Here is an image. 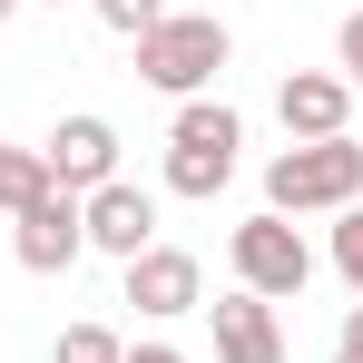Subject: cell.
Instances as JSON below:
<instances>
[{"instance_id": "obj_1", "label": "cell", "mask_w": 363, "mask_h": 363, "mask_svg": "<svg viewBox=\"0 0 363 363\" xmlns=\"http://www.w3.org/2000/svg\"><path fill=\"white\" fill-rule=\"evenodd\" d=\"M363 196V147L354 138H295L265 167V216H344Z\"/></svg>"}, {"instance_id": "obj_2", "label": "cell", "mask_w": 363, "mask_h": 363, "mask_svg": "<svg viewBox=\"0 0 363 363\" xmlns=\"http://www.w3.org/2000/svg\"><path fill=\"white\" fill-rule=\"evenodd\" d=\"M236 147H245V118L226 99H177V128H167V186L177 196H216L236 177Z\"/></svg>"}, {"instance_id": "obj_3", "label": "cell", "mask_w": 363, "mask_h": 363, "mask_svg": "<svg viewBox=\"0 0 363 363\" xmlns=\"http://www.w3.org/2000/svg\"><path fill=\"white\" fill-rule=\"evenodd\" d=\"M216 69H226V20H216V10H167V20L138 40V79L167 89V99H196Z\"/></svg>"}, {"instance_id": "obj_4", "label": "cell", "mask_w": 363, "mask_h": 363, "mask_svg": "<svg viewBox=\"0 0 363 363\" xmlns=\"http://www.w3.org/2000/svg\"><path fill=\"white\" fill-rule=\"evenodd\" d=\"M226 265H236V285H245V295H265V304L304 295V275H314V255H304L295 216H245L236 236H226Z\"/></svg>"}, {"instance_id": "obj_5", "label": "cell", "mask_w": 363, "mask_h": 363, "mask_svg": "<svg viewBox=\"0 0 363 363\" xmlns=\"http://www.w3.org/2000/svg\"><path fill=\"white\" fill-rule=\"evenodd\" d=\"M79 236L99 245V255H147V245H157V196H147V186H128V177H108V186H89V196H79Z\"/></svg>"}, {"instance_id": "obj_6", "label": "cell", "mask_w": 363, "mask_h": 363, "mask_svg": "<svg viewBox=\"0 0 363 363\" xmlns=\"http://www.w3.org/2000/svg\"><path fill=\"white\" fill-rule=\"evenodd\" d=\"M40 167H50V186H60V196H89V186H108V177H118V128L79 108V118H60V128H50Z\"/></svg>"}, {"instance_id": "obj_7", "label": "cell", "mask_w": 363, "mask_h": 363, "mask_svg": "<svg viewBox=\"0 0 363 363\" xmlns=\"http://www.w3.org/2000/svg\"><path fill=\"white\" fill-rule=\"evenodd\" d=\"M10 255L30 265V275H69L79 255H89V236H79V196H40V206H20V226H10Z\"/></svg>"}, {"instance_id": "obj_8", "label": "cell", "mask_w": 363, "mask_h": 363, "mask_svg": "<svg viewBox=\"0 0 363 363\" xmlns=\"http://www.w3.org/2000/svg\"><path fill=\"white\" fill-rule=\"evenodd\" d=\"M128 304H138V314H196V304H206L196 255H186V245H147V255H128Z\"/></svg>"}, {"instance_id": "obj_9", "label": "cell", "mask_w": 363, "mask_h": 363, "mask_svg": "<svg viewBox=\"0 0 363 363\" xmlns=\"http://www.w3.org/2000/svg\"><path fill=\"white\" fill-rule=\"evenodd\" d=\"M275 118H285V138H344L354 89H344V79H324V69H295V79L275 89Z\"/></svg>"}, {"instance_id": "obj_10", "label": "cell", "mask_w": 363, "mask_h": 363, "mask_svg": "<svg viewBox=\"0 0 363 363\" xmlns=\"http://www.w3.org/2000/svg\"><path fill=\"white\" fill-rule=\"evenodd\" d=\"M206 314H216V354L226 363H285V324H275V304L265 295H226V304H206Z\"/></svg>"}, {"instance_id": "obj_11", "label": "cell", "mask_w": 363, "mask_h": 363, "mask_svg": "<svg viewBox=\"0 0 363 363\" xmlns=\"http://www.w3.org/2000/svg\"><path fill=\"white\" fill-rule=\"evenodd\" d=\"M40 196H50V167H40V147H10V138H0V206L20 216V206H40Z\"/></svg>"}, {"instance_id": "obj_12", "label": "cell", "mask_w": 363, "mask_h": 363, "mask_svg": "<svg viewBox=\"0 0 363 363\" xmlns=\"http://www.w3.org/2000/svg\"><path fill=\"white\" fill-rule=\"evenodd\" d=\"M118 354H128V344L108 334V324H69V334H60V354H50V363H118Z\"/></svg>"}, {"instance_id": "obj_13", "label": "cell", "mask_w": 363, "mask_h": 363, "mask_svg": "<svg viewBox=\"0 0 363 363\" xmlns=\"http://www.w3.org/2000/svg\"><path fill=\"white\" fill-rule=\"evenodd\" d=\"M89 10H99V20H108L118 40H147V30L167 20V0H89Z\"/></svg>"}, {"instance_id": "obj_14", "label": "cell", "mask_w": 363, "mask_h": 363, "mask_svg": "<svg viewBox=\"0 0 363 363\" xmlns=\"http://www.w3.org/2000/svg\"><path fill=\"white\" fill-rule=\"evenodd\" d=\"M334 275L363 295V206H344V216H334Z\"/></svg>"}, {"instance_id": "obj_15", "label": "cell", "mask_w": 363, "mask_h": 363, "mask_svg": "<svg viewBox=\"0 0 363 363\" xmlns=\"http://www.w3.org/2000/svg\"><path fill=\"white\" fill-rule=\"evenodd\" d=\"M334 60H344V89H363V10L334 30Z\"/></svg>"}, {"instance_id": "obj_16", "label": "cell", "mask_w": 363, "mask_h": 363, "mask_svg": "<svg viewBox=\"0 0 363 363\" xmlns=\"http://www.w3.org/2000/svg\"><path fill=\"white\" fill-rule=\"evenodd\" d=\"M334 354H363V295H354V314H344V344Z\"/></svg>"}, {"instance_id": "obj_17", "label": "cell", "mask_w": 363, "mask_h": 363, "mask_svg": "<svg viewBox=\"0 0 363 363\" xmlns=\"http://www.w3.org/2000/svg\"><path fill=\"white\" fill-rule=\"evenodd\" d=\"M118 363H186L177 344H138V354H118Z\"/></svg>"}, {"instance_id": "obj_18", "label": "cell", "mask_w": 363, "mask_h": 363, "mask_svg": "<svg viewBox=\"0 0 363 363\" xmlns=\"http://www.w3.org/2000/svg\"><path fill=\"white\" fill-rule=\"evenodd\" d=\"M10 10H20V0H0V20H10Z\"/></svg>"}, {"instance_id": "obj_19", "label": "cell", "mask_w": 363, "mask_h": 363, "mask_svg": "<svg viewBox=\"0 0 363 363\" xmlns=\"http://www.w3.org/2000/svg\"><path fill=\"white\" fill-rule=\"evenodd\" d=\"M334 363H363V354H334Z\"/></svg>"}, {"instance_id": "obj_20", "label": "cell", "mask_w": 363, "mask_h": 363, "mask_svg": "<svg viewBox=\"0 0 363 363\" xmlns=\"http://www.w3.org/2000/svg\"><path fill=\"white\" fill-rule=\"evenodd\" d=\"M50 10H60V0H50Z\"/></svg>"}]
</instances>
